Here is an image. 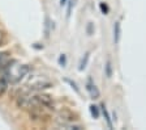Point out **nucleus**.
<instances>
[{
    "mask_svg": "<svg viewBox=\"0 0 146 130\" xmlns=\"http://www.w3.org/2000/svg\"><path fill=\"white\" fill-rule=\"evenodd\" d=\"M16 104H17L18 108L22 109H33V108H39V102L36 100L35 95H30V93H25L18 96L16 100Z\"/></svg>",
    "mask_w": 146,
    "mask_h": 130,
    "instance_id": "f257e3e1",
    "label": "nucleus"
},
{
    "mask_svg": "<svg viewBox=\"0 0 146 130\" xmlns=\"http://www.w3.org/2000/svg\"><path fill=\"white\" fill-rule=\"evenodd\" d=\"M36 100L39 102L40 106H44L46 109H50V110H54L55 109V102L50 95H46V93H36L35 95Z\"/></svg>",
    "mask_w": 146,
    "mask_h": 130,
    "instance_id": "f03ea898",
    "label": "nucleus"
},
{
    "mask_svg": "<svg viewBox=\"0 0 146 130\" xmlns=\"http://www.w3.org/2000/svg\"><path fill=\"white\" fill-rule=\"evenodd\" d=\"M86 91L89 92V95H90V97L93 100L99 99L100 92H99V90H98V87L94 84V82L91 80V77H89L88 82H86Z\"/></svg>",
    "mask_w": 146,
    "mask_h": 130,
    "instance_id": "7ed1b4c3",
    "label": "nucleus"
},
{
    "mask_svg": "<svg viewBox=\"0 0 146 130\" xmlns=\"http://www.w3.org/2000/svg\"><path fill=\"white\" fill-rule=\"evenodd\" d=\"M11 55H9V53H7V51H3V53H0V71H3L4 68L7 67V66L11 63Z\"/></svg>",
    "mask_w": 146,
    "mask_h": 130,
    "instance_id": "20e7f679",
    "label": "nucleus"
},
{
    "mask_svg": "<svg viewBox=\"0 0 146 130\" xmlns=\"http://www.w3.org/2000/svg\"><path fill=\"white\" fill-rule=\"evenodd\" d=\"M120 36H121V24H120V21H116L113 25V42L116 45L120 41Z\"/></svg>",
    "mask_w": 146,
    "mask_h": 130,
    "instance_id": "39448f33",
    "label": "nucleus"
},
{
    "mask_svg": "<svg viewBox=\"0 0 146 130\" xmlns=\"http://www.w3.org/2000/svg\"><path fill=\"white\" fill-rule=\"evenodd\" d=\"M100 112H102V115H103L104 120H106V122H107V126H108L110 129H112V127H113L112 118H111V116H110L108 110H107V109H106V105H104V104H102V105H100Z\"/></svg>",
    "mask_w": 146,
    "mask_h": 130,
    "instance_id": "423d86ee",
    "label": "nucleus"
},
{
    "mask_svg": "<svg viewBox=\"0 0 146 130\" xmlns=\"http://www.w3.org/2000/svg\"><path fill=\"white\" fill-rule=\"evenodd\" d=\"M89 110H90V115L93 116V118L94 120H98L100 116V108L98 105H94V104H91L90 106H89Z\"/></svg>",
    "mask_w": 146,
    "mask_h": 130,
    "instance_id": "0eeeda50",
    "label": "nucleus"
},
{
    "mask_svg": "<svg viewBox=\"0 0 146 130\" xmlns=\"http://www.w3.org/2000/svg\"><path fill=\"white\" fill-rule=\"evenodd\" d=\"M89 58H90V51H86V53H85V55L82 57L81 62H80V67H78V70H80V71H82V70H85V67H86V66H88Z\"/></svg>",
    "mask_w": 146,
    "mask_h": 130,
    "instance_id": "6e6552de",
    "label": "nucleus"
},
{
    "mask_svg": "<svg viewBox=\"0 0 146 130\" xmlns=\"http://www.w3.org/2000/svg\"><path fill=\"white\" fill-rule=\"evenodd\" d=\"M50 87H51V83H50V82H39V83L34 84L33 90L40 91V90H43V88H50Z\"/></svg>",
    "mask_w": 146,
    "mask_h": 130,
    "instance_id": "1a4fd4ad",
    "label": "nucleus"
},
{
    "mask_svg": "<svg viewBox=\"0 0 146 130\" xmlns=\"http://www.w3.org/2000/svg\"><path fill=\"white\" fill-rule=\"evenodd\" d=\"M104 74H106L107 77H111L112 76V63L110 59H107L106 66H104Z\"/></svg>",
    "mask_w": 146,
    "mask_h": 130,
    "instance_id": "9d476101",
    "label": "nucleus"
},
{
    "mask_svg": "<svg viewBox=\"0 0 146 130\" xmlns=\"http://www.w3.org/2000/svg\"><path fill=\"white\" fill-rule=\"evenodd\" d=\"M64 82H65V83H68L70 86V88H72V90H74V92L76 93H81V91H80V88L78 87H77V83L76 82H73V80H70V79H68V77H65V79H64Z\"/></svg>",
    "mask_w": 146,
    "mask_h": 130,
    "instance_id": "9b49d317",
    "label": "nucleus"
},
{
    "mask_svg": "<svg viewBox=\"0 0 146 130\" xmlns=\"http://www.w3.org/2000/svg\"><path fill=\"white\" fill-rule=\"evenodd\" d=\"M52 24H54V22L50 21L48 17H46V24H44V36H46V37H48V36H50V32H51V30H50V28L52 26Z\"/></svg>",
    "mask_w": 146,
    "mask_h": 130,
    "instance_id": "f8f14e48",
    "label": "nucleus"
},
{
    "mask_svg": "<svg viewBox=\"0 0 146 130\" xmlns=\"http://www.w3.org/2000/svg\"><path fill=\"white\" fill-rule=\"evenodd\" d=\"M73 5H74V0H68L67 1V17H69L70 13H72Z\"/></svg>",
    "mask_w": 146,
    "mask_h": 130,
    "instance_id": "ddd939ff",
    "label": "nucleus"
},
{
    "mask_svg": "<svg viewBox=\"0 0 146 130\" xmlns=\"http://www.w3.org/2000/svg\"><path fill=\"white\" fill-rule=\"evenodd\" d=\"M59 65H60L61 67H65V66H67V57H65V54H60V57H59Z\"/></svg>",
    "mask_w": 146,
    "mask_h": 130,
    "instance_id": "4468645a",
    "label": "nucleus"
},
{
    "mask_svg": "<svg viewBox=\"0 0 146 130\" xmlns=\"http://www.w3.org/2000/svg\"><path fill=\"white\" fill-rule=\"evenodd\" d=\"M99 8H100V11H102V13H103V15H107V13H108V11H110L108 5H107L106 3H100L99 4Z\"/></svg>",
    "mask_w": 146,
    "mask_h": 130,
    "instance_id": "2eb2a0df",
    "label": "nucleus"
},
{
    "mask_svg": "<svg viewBox=\"0 0 146 130\" xmlns=\"http://www.w3.org/2000/svg\"><path fill=\"white\" fill-rule=\"evenodd\" d=\"M86 32H88V34H93V32H94V28H93V24H91V22H89L88 28H86Z\"/></svg>",
    "mask_w": 146,
    "mask_h": 130,
    "instance_id": "dca6fc26",
    "label": "nucleus"
},
{
    "mask_svg": "<svg viewBox=\"0 0 146 130\" xmlns=\"http://www.w3.org/2000/svg\"><path fill=\"white\" fill-rule=\"evenodd\" d=\"M67 1H68V0H60V5H61V7L65 5V4H67Z\"/></svg>",
    "mask_w": 146,
    "mask_h": 130,
    "instance_id": "f3484780",
    "label": "nucleus"
},
{
    "mask_svg": "<svg viewBox=\"0 0 146 130\" xmlns=\"http://www.w3.org/2000/svg\"><path fill=\"white\" fill-rule=\"evenodd\" d=\"M1 42H3V34H1V32H0V45H1Z\"/></svg>",
    "mask_w": 146,
    "mask_h": 130,
    "instance_id": "a211bd4d",
    "label": "nucleus"
}]
</instances>
